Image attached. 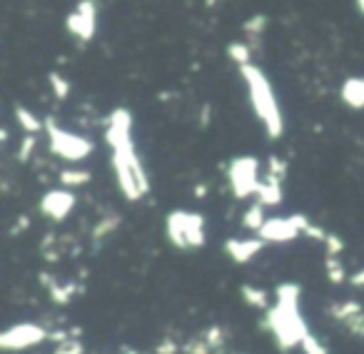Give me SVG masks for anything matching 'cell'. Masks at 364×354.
Returning <instances> with one entry per match:
<instances>
[{
	"label": "cell",
	"instance_id": "cell-6",
	"mask_svg": "<svg viewBox=\"0 0 364 354\" xmlns=\"http://www.w3.org/2000/svg\"><path fill=\"white\" fill-rule=\"evenodd\" d=\"M48 137H50V150L55 155L65 157V160H82L92 152V145L85 140V137H77L73 132H65L55 125L53 120L46 122Z\"/></svg>",
	"mask_w": 364,
	"mask_h": 354
},
{
	"label": "cell",
	"instance_id": "cell-19",
	"mask_svg": "<svg viewBox=\"0 0 364 354\" xmlns=\"http://www.w3.org/2000/svg\"><path fill=\"white\" fill-rule=\"evenodd\" d=\"M200 337L205 339V342H208V347L213 349H220L223 347L225 342H228V332H225V327H220V324H210L208 329H205L203 334H200Z\"/></svg>",
	"mask_w": 364,
	"mask_h": 354
},
{
	"label": "cell",
	"instance_id": "cell-3",
	"mask_svg": "<svg viewBox=\"0 0 364 354\" xmlns=\"http://www.w3.org/2000/svg\"><path fill=\"white\" fill-rule=\"evenodd\" d=\"M242 77H245V82H247L250 100H252L255 112H257V117L262 120V125L267 127L269 137H279L284 130L282 115H279L277 100H274V92H272V87H269L264 73L257 70L255 65H245Z\"/></svg>",
	"mask_w": 364,
	"mask_h": 354
},
{
	"label": "cell",
	"instance_id": "cell-9",
	"mask_svg": "<svg viewBox=\"0 0 364 354\" xmlns=\"http://www.w3.org/2000/svg\"><path fill=\"white\" fill-rule=\"evenodd\" d=\"M329 317L347 329L352 337L364 339V307L354 299H344V302H332L327 307Z\"/></svg>",
	"mask_w": 364,
	"mask_h": 354
},
{
	"label": "cell",
	"instance_id": "cell-29",
	"mask_svg": "<svg viewBox=\"0 0 364 354\" xmlns=\"http://www.w3.org/2000/svg\"><path fill=\"white\" fill-rule=\"evenodd\" d=\"M177 352H182V349H180V344L172 342V339H162L155 349V354H177Z\"/></svg>",
	"mask_w": 364,
	"mask_h": 354
},
{
	"label": "cell",
	"instance_id": "cell-27",
	"mask_svg": "<svg viewBox=\"0 0 364 354\" xmlns=\"http://www.w3.org/2000/svg\"><path fill=\"white\" fill-rule=\"evenodd\" d=\"M230 55H232V60H237L240 65H250V50L245 45H230Z\"/></svg>",
	"mask_w": 364,
	"mask_h": 354
},
{
	"label": "cell",
	"instance_id": "cell-24",
	"mask_svg": "<svg viewBox=\"0 0 364 354\" xmlns=\"http://www.w3.org/2000/svg\"><path fill=\"white\" fill-rule=\"evenodd\" d=\"M53 354H85V344H82L77 337H73V339H68V342L58 344Z\"/></svg>",
	"mask_w": 364,
	"mask_h": 354
},
{
	"label": "cell",
	"instance_id": "cell-28",
	"mask_svg": "<svg viewBox=\"0 0 364 354\" xmlns=\"http://www.w3.org/2000/svg\"><path fill=\"white\" fill-rule=\"evenodd\" d=\"M50 82H53V90H55L58 97H68V92H70V85H68V82L63 80L58 73H53V75H50Z\"/></svg>",
	"mask_w": 364,
	"mask_h": 354
},
{
	"label": "cell",
	"instance_id": "cell-8",
	"mask_svg": "<svg viewBox=\"0 0 364 354\" xmlns=\"http://www.w3.org/2000/svg\"><path fill=\"white\" fill-rule=\"evenodd\" d=\"M48 337H50V332H46L41 324L21 322L8 327L6 332L0 334V347L6 349V352H21V349L36 347V344L46 342Z\"/></svg>",
	"mask_w": 364,
	"mask_h": 354
},
{
	"label": "cell",
	"instance_id": "cell-30",
	"mask_svg": "<svg viewBox=\"0 0 364 354\" xmlns=\"http://www.w3.org/2000/svg\"><path fill=\"white\" fill-rule=\"evenodd\" d=\"M33 147H36V137H33V135H28L26 140H23V147H21V152H18V157H21L23 162H26L28 157H31Z\"/></svg>",
	"mask_w": 364,
	"mask_h": 354
},
{
	"label": "cell",
	"instance_id": "cell-21",
	"mask_svg": "<svg viewBox=\"0 0 364 354\" xmlns=\"http://www.w3.org/2000/svg\"><path fill=\"white\" fill-rule=\"evenodd\" d=\"M16 117H18V122H21V127H26V130L31 132V135H33V132H38V130L43 127V122L38 120V117L33 115L31 110H26V107H18V110H16Z\"/></svg>",
	"mask_w": 364,
	"mask_h": 354
},
{
	"label": "cell",
	"instance_id": "cell-4",
	"mask_svg": "<svg viewBox=\"0 0 364 354\" xmlns=\"http://www.w3.org/2000/svg\"><path fill=\"white\" fill-rule=\"evenodd\" d=\"M165 232H167V240H170L177 250H198V247H205V242H208L205 218L198 213H188V210H175V213L167 215Z\"/></svg>",
	"mask_w": 364,
	"mask_h": 354
},
{
	"label": "cell",
	"instance_id": "cell-11",
	"mask_svg": "<svg viewBox=\"0 0 364 354\" xmlns=\"http://www.w3.org/2000/svg\"><path fill=\"white\" fill-rule=\"evenodd\" d=\"M262 247H264V242L259 237H247V240L230 237L228 242H225V252H228V257L237 264L252 262V259L262 252Z\"/></svg>",
	"mask_w": 364,
	"mask_h": 354
},
{
	"label": "cell",
	"instance_id": "cell-15",
	"mask_svg": "<svg viewBox=\"0 0 364 354\" xmlns=\"http://www.w3.org/2000/svg\"><path fill=\"white\" fill-rule=\"evenodd\" d=\"M70 31L75 36H82V38H90L92 36V6L85 3L82 11H77L75 16L70 18Z\"/></svg>",
	"mask_w": 364,
	"mask_h": 354
},
{
	"label": "cell",
	"instance_id": "cell-10",
	"mask_svg": "<svg viewBox=\"0 0 364 354\" xmlns=\"http://www.w3.org/2000/svg\"><path fill=\"white\" fill-rule=\"evenodd\" d=\"M73 208H75V195L65 193V190H50V193H46L41 200V213L46 215V218L55 220V222L65 220Z\"/></svg>",
	"mask_w": 364,
	"mask_h": 354
},
{
	"label": "cell",
	"instance_id": "cell-22",
	"mask_svg": "<svg viewBox=\"0 0 364 354\" xmlns=\"http://www.w3.org/2000/svg\"><path fill=\"white\" fill-rule=\"evenodd\" d=\"M87 180H90V172H80V170L60 172V183L63 185H70V188H75V185H85Z\"/></svg>",
	"mask_w": 364,
	"mask_h": 354
},
{
	"label": "cell",
	"instance_id": "cell-14",
	"mask_svg": "<svg viewBox=\"0 0 364 354\" xmlns=\"http://www.w3.org/2000/svg\"><path fill=\"white\" fill-rule=\"evenodd\" d=\"M240 297L245 299V304H250L255 309H264V312L269 309V294L262 287H257V284H242L240 287Z\"/></svg>",
	"mask_w": 364,
	"mask_h": 354
},
{
	"label": "cell",
	"instance_id": "cell-25",
	"mask_svg": "<svg viewBox=\"0 0 364 354\" xmlns=\"http://www.w3.org/2000/svg\"><path fill=\"white\" fill-rule=\"evenodd\" d=\"M324 252H327V257H339V252L344 250V242L342 237H337V235L327 232V237H324Z\"/></svg>",
	"mask_w": 364,
	"mask_h": 354
},
{
	"label": "cell",
	"instance_id": "cell-2",
	"mask_svg": "<svg viewBox=\"0 0 364 354\" xmlns=\"http://www.w3.org/2000/svg\"><path fill=\"white\" fill-rule=\"evenodd\" d=\"M277 299L264 312V329L272 334L279 352H292L294 347H302L309 327L304 322V314L299 309L302 287L294 282H282L277 287Z\"/></svg>",
	"mask_w": 364,
	"mask_h": 354
},
{
	"label": "cell",
	"instance_id": "cell-32",
	"mask_svg": "<svg viewBox=\"0 0 364 354\" xmlns=\"http://www.w3.org/2000/svg\"><path fill=\"white\" fill-rule=\"evenodd\" d=\"M122 354H137V352H132V349H130V352H122Z\"/></svg>",
	"mask_w": 364,
	"mask_h": 354
},
{
	"label": "cell",
	"instance_id": "cell-5",
	"mask_svg": "<svg viewBox=\"0 0 364 354\" xmlns=\"http://www.w3.org/2000/svg\"><path fill=\"white\" fill-rule=\"evenodd\" d=\"M309 220L304 215H289V218H269L267 222L262 225V230L257 232V237L262 240L264 245H287L292 240H297L299 235L307 232Z\"/></svg>",
	"mask_w": 364,
	"mask_h": 354
},
{
	"label": "cell",
	"instance_id": "cell-20",
	"mask_svg": "<svg viewBox=\"0 0 364 354\" xmlns=\"http://www.w3.org/2000/svg\"><path fill=\"white\" fill-rule=\"evenodd\" d=\"M324 269H327V277H329V282H332V284H342L344 279H347V272H344L342 262H339L337 257H327Z\"/></svg>",
	"mask_w": 364,
	"mask_h": 354
},
{
	"label": "cell",
	"instance_id": "cell-12",
	"mask_svg": "<svg viewBox=\"0 0 364 354\" xmlns=\"http://www.w3.org/2000/svg\"><path fill=\"white\" fill-rule=\"evenodd\" d=\"M257 203L264 205V208H272V205L282 203V180H277L272 175L264 177L257 188Z\"/></svg>",
	"mask_w": 364,
	"mask_h": 354
},
{
	"label": "cell",
	"instance_id": "cell-13",
	"mask_svg": "<svg viewBox=\"0 0 364 354\" xmlns=\"http://www.w3.org/2000/svg\"><path fill=\"white\" fill-rule=\"evenodd\" d=\"M342 100L349 107H364V77H349L342 85Z\"/></svg>",
	"mask_w": 364,
	"mask_h": 354
},
{
	"label": "cell",
	"instance_id": "cell-26",
	"mask_svg": "<svg viewBox=\"0 0 364 354\" xmlns=\"http://www.w3.org/2000/svg\"><path fill=\"white\" fill-rule=\"evenodd\" d=\"M302 352H304V354H329V352H327V347H324V344L319 342V339L314 337L312 332H309L307 337H304V342H302Z\"/></svg>",
	"mask_w": 364,
	"mask_h": 354
},
{
	"label": "cell",
	"instance_id": "cell-17",
	"mask_svg": "<svg viewBox=\"0 0 364 354\" xmlns=\"http://www.w3.org/2000/svg\"><path fill=\"white\" fill-rule=\"evenodd\" d=\"M120 227V218L117 215H110V218H102L100 222L95 225V230H92V242H100V240L110 237L115 230Z\"/></svg>",
	"mask_w": 364,
	"mask_h": 354
},
{
	"label": "cell",
	"instance_id": "cell-16",
	"mask_svg": "<svg viewBox=\"0 0 364 354\" xmlns=\"http://www.w3.org/2000/svg\"><path fill=\"white\" fill-rule=\"evenodd\" d=\"M264 222H267V220H264V205H259V203H255L252 208H247V213L242 215V225H245V230H250V232H259Z\"/></svg>",
	"mask_w": 364,
	"mask_h": 354
},
{
	"label": "cell",
	"instance_id": "cell-1",
	"mask_svg": "<svg viewBox=\"0 0 364 354\" xmlns=\"http://www.w3.org/2000/svg\"><path fill=\"white\" fill-rule=\"evenodd\" d=\"M107 142L112 145V167H115L117 185L127 200H140L147 195L150 183L142 170V162L137 160L135 147L130 137V112L115 110L107 125Z\"/></svg>",
	"mask_w": 364,
	"mask_h": 354
},
{
	"label": "cell",
	"instance_id": "cell-7",
	"mask_svg": "<svg viewBox=\"0 0 364 354\" xmlns=\"http://www.w3.org/2000/svg\"><path fill=\"white\" fill-rule=\"evenodd\" d=\"M228 175L237 200H247L250 195H257L259 177H257V160L255 157H237V160H232Z\"/></svg>",
	"mask_w": 364,
	"mask_h": 354
},
{
	"label": "cell",
	"instance_id": "cell-18",
	"mask_svg": "<svg viewBox=\"0 0 364 354\" xmlns=\"http://www.w3.org/2000/svg\"><path fill=\"white\" fill-rule=\"evenodd\" d=\"M77 294V284L75 282H58L55 287L50 289V297L55 304H68L73 297Z\"/></svg>",
	"mask_w": 364,
	"mask_h": 354
},
{
	"label": "cell",
	"instance_id": "cell-23",
	"mask_svg": "<svg viewBox=\"0 0 364 354\" xmlns=\"http://www.w3.org/2000/svg\"><path fill=\"white\" fill-rule=\"evenodd\" d=\"M182 354H213V349L208 347V342L203 337H195L182 344Z\"/></svg>",
	"mask_w": 364,
	"mask_h": 354
},
{
	"label": "cell",
	"instance_id": "cell-31",
	"mask_svg": "<svg viewBox=\"0 0 364 354\" xmlns=\"http://www.w3.org/2000/svg\"><path fill=\"white\" fill-rule=\"evenodd\" d=\"M352 284H357V287H364V269H359V272L352 274Z\"/></svg>",
	"mask_w": 364,
	"mask_h": 354
}]
</instances>
